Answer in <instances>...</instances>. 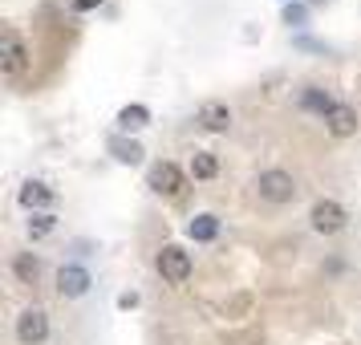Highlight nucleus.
Masks as SVG:
<instances>
[{
	"label": "nucleus",
	"instance_id": "0eeeda50",
	"mask_svg": "<svg viewBox=\"0 0 361 345\" xmlns=\"http://www.w3.org/2000/svg\"><path fill=\"white\" fill-rule=\"evenodd\" d=\"M321 122H325V131L333 134V138H353V134H357V110H353L349 102H333V110H329Z\"/></svg>",
	"mask_w": 361,
	"mask_h": 345
},
{
	"label": "nucleus",
	"instance_id": "f8f14e48",
	"mask_svg": "<svg viewBox=\"0 0 361 345\" xmlns=\"http://www.w3.org/2000/svg\"><path fill=\"white\" fill-rule=\"evenodd\" d=\"M187 236H191L195 244H212L215 236H219V219H215L212 212L195 215V219H191V228H187Z\"/></svg>",
	"mask_w": 361,
	"mask_h": 345
},
{
	"label": "nucleus",
	"instance_id": "9d476101",
	"mask_svg": "<svg viewBox=\"0 0 361 345\" xmlns=\"http://www.w3.org/2000/svg\"><path fill=\"white\" fill-rule=\"evenodd\" d=\"M53 199H57V191H53V187H45V183H25V187H20V203H25V207H29V212H37V207H49Z\"/></svg>",
	"mask_w": 361,
	"mask_h": 345
},
{
	"label": "nucleus",
	"instance_id": "423d86ee",
	"mask_svg": "<svg viewBox=\"0 0 361 345\" xmlns=\"http://www.w3.org/2000/svg\"><path fill=\"white\" fill-rule=\"evenodd\" d=\"M150 191L163 199H179L183 195V171L175 163H154L150 167Z\"/></svg>",
	"mask_w": 361,
	"mask_h": 345
},
{
	"label": "nucleus",
	"instance_id": "9b49d317",
	"mask_svg": "<svg viewBox=\"0 0 361 345\" xmlns=\"http://www.w3.org/2000/svg\"><path fill=\"white\" fill-rule=\"evenodd\" d=\"M13 272H17L20 284H29V289H33L37 280H41V260H37L33 252H17V256H13Z\"/></svg>",
	"mask_w": 361,
	"mask_h": 345
},
{
	"label": "nucleus",
	"instance_id": "20e7f679",
	"mask_svg": "<svg viewBox=\"0 0 361 345\" xmlns=\"http://www.w3.org/2000/svg\"><path fill=\"white\" fill-rule=\"evenodd\" d=\"M29 61H33V57H29V45L20 41V33L8 29V33L0 37V73H4V78H20V73L29 69Z\"/></svg>",
	"mask_w": 361,
	"mask_h": 345
},
{
	"label": "nucleus",
	"instance_id": "ddd939ff",
	"mask_svg": "<svg viewBox=\"0 0 361 345\" xmlns=\"http://www.w3.org/2000/svg\"><path fill=\"white\" fill-rule=\"evenodd\" d=\"M215 175H219V159H215L212 150H195V155H191V179H215Z\"/></svg>",
	"mask_w": 361,
	"mask_h": 345
},
{
	"label": "nucleus",
	"instance_id": "6ab92c4d",
	"mask_svg": "<svg viewBox=\"0 0 361 345\" xmlns=\"http://www.w3.org/2000/svg\"><path fill=\"white\" fill-rule=\"evenodd\" d=\"M118 305H122V309H130V305H138V296H134V293H122V296H118Z\"/></svg>",
	"mask_w": 361,
	"mask_h": 345
},
{
	"label": "nucleus",
	"instance_id": "2eb2a0df",
	"mask_svg": "<svg viewBox=\"0 0 361 345\" xmlns=\"http://www.w3.org/2000/svg\"><path fill=\"white\" fill-rule=\"evenodd\" d=\"M147 122H150V110H147V106H138V102L118 110V126H122V131H142Z\"/></svg>",
	"mask_w": 361,
	"mask_h": 345
},
{
	"label": "nucleus",
	"instance_id": "f03ea898",
	"mask_svg": "<svg viewBox=\"0 0 361 345\" xmlns=\"http://www.w3.org/2000/svg\"><path fill=\"white\" fill-rule=\"evenodd\" d=\"M154 268H159V277H163L166 284H187L195 264H191V252L183 244H163L159 256H154Z\"/></svg>",
	"mask_w": 361,
	"mask_h": 345
},
{
	"label": "nucleus",
	"instance_id": "f257e3e1",
	"mask_svg": "<svg viewBox=\"0 0 361 345\" xmlns=\"http://www.w3.org/2000/svg\"><path fill=\"white\" fill-rule=\"evenodd\" d=\"M296 191H300L296 179L288 171H280V167H268V171L256 175V195H260L264 203H293Z\"/></svg>",
	"mask_w": 361,
	"mask_h": 345
},
{
	"label": "nucleus",
	"instance_id": "1a4fd4ad",
	"mask_svg": "<svg viewBox=\"0 0 361 345\" xmlns=\"http://www.w3.org/2000/svg\"><path fill=\"white\" fill-rule=\"evenodd\" d=\"M199 126L212 134H228L231 126V106L228 102H203L199 106Z\"/></svg>",
	"mask_w": 361,
	"mask_h": 345
},
{
	"label": "nucleus",
	"instance_id": "dca6fc26",
	"mask_svg": "<svg viewBox=\"0 0 361 345\" xmlns=\"http://www.w3.org/2000/svg\"><path fill=\"white\" fill-rule=\"evenodd\" d=\"M53 228H57V215L53 212H33L29 215V236H33V240H45Z\"/></svg>",
	"mask_w": 361,
	"mask_h": 345
},
{
	"label": "nucleus",
	"instance_id": "39448f33",
	"mask_svg": "<svg viewBox=\"0 0 361 345\" xmlns=\"http://www.w3.org/2000/svg\"><path fill=\"white\" fill-rule=\"evenodd\" d=\"M17 341L20 345H45L49 341V313L45 309H20L17 317Z\"/></svg>",
	"mask_w": 361,
	"mask_h": 345
},
{
	"label": "nucleus",
	"instance_id": "4468645a",
	"mask_svg": "<svg viewBox=\"0 0 361 345\" xmlns=\"http://www.w3.org/2000/svg\"><path fill=\"white\" fill-rule=\"evenodd\" d=\"M300 106H305V110H312V114L325 118L329 110H333V98H329L321 85H305V94H300Z\"/></svg>",
	"mask_w": 361,
	"mask_h": 345
},
{
	"label": "nucleus",
	"instance_id": "f3484780",
	"mask_svg": "<svg viewBox=\"0 0 361 345\" xmlns=\"http://www.w3.org/2000/svg\"><path fill=\"white\" fill-rule=\"evenodd\" d=\"M110 150H114L118 163H138V159H142V147H138V143H126V138H114Z\"/></svg>",
	"mask_w": 361,
	"mask_h": 345
},
{
	"label": "nucleus",
	"instance_id": "6e6552de",
	"mask_svg": "<svg viewBox=\"0 0 361 345\" xmlns=\"http://www.w3.org/2000/svg\"><path fill=\"white\" fill-rule=\"evenodd\" d=\"M90 284H94V280H90V272H85L82 264H61V268H57V293L61 296H85Z\"/></svg>",
	"mask_w": 361,
	"mask_h": 345
},
{
	"label": "nucleus",
	"instance_id": "a211bd4d",
	"mask_svg": "<svg viewBox=\"0 0 361 345\" xmlns=\"http://www.w3.org/2000/svg\"><path fill=\"white\" fill-rule=\"evenodd\" d=\"M69 8L73 13H94V8H102V0H69Z\"/></svg>",
	"mask_w": 361,
	"mask_h": 345
},
{
	"label": "nucleus",
	"instance_id": "7ed1b4c3",
	"mask_svg": "<svg viewBox=\"0 0 361 345\" xmlns=\"http://www.w3.org/2000/svg\"><path fill=\"white\" fill-rule=\"evenodd\" d=\"M345 224H349V212L337 199H317L309 207V228L317 236H337V231H345Z\"/></svg>",
	"mask_w": 361,
	"mask_h": 345
}]
</instances>
